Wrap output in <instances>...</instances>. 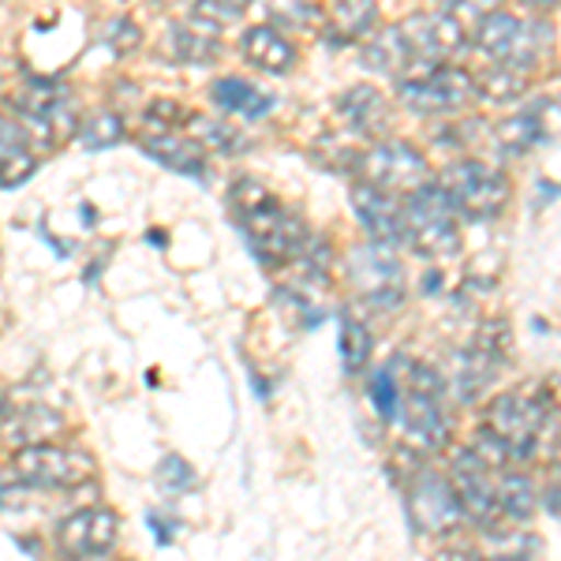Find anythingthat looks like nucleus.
<instances>
[{
	"label": "nucleus",
	"instance_id": "obj_5",
	"mask_svg": "<svg viewBox=\"0 0 561 561\" xmlns=\"http://www.w3.org/2000/svg\"><path fill=\"white\" fill-rule=\"evenodd\" d=\"M12 476L23 486L71 491V486H83L98 476V460L68 446H23L12 457Z\"/></svg>",
	"mask_w": 561,
	"mask_h": 561
},
{
	"label": "nucleus",
	"instance_id": "obj_12",
	"mask_svg": "<svg viewBox=\"0 0 561 561\" xmlns=\"http://www.w3.org/2000/svg\"><path fill=\"white\" fill-rule=\"evenodd\" d=\"M401 34L412 49V60H431L442 65V60L457 57L460 49L468 45V34H465V23L457 20V12L449 8H438V12H415L409 23H401Z\"/></svg>",
	"mask_w": 561,
	"mask_h": 561
},
{
	"label": "nucleus",
	"instance_id": "obj_28",
	"mask_svg": "<svg viewBox=\"0 0 561 561\" xmlns=\"http://www.w3.org/2000/svg\"><path fill=\"white\" fill-rule=\"evenodd\" d=\"M378 23V8L367 0H345L330 12V31L341 34V42H356L364 38L370 26Z\"/></svg>",
	"mask_w": 561,
	"mask_h": 561
},
{
	"label": "nucleus",
	"instance_id": "obj_40",
	"mask_svg": "<svg viewBox=\"0 0 561 561\" xmlns=\"http://www.w3.org/2000/svg\"><path fill=\"white\" fill-rule=\"evenodd\" d=\"M4 412H8V397H4V389H0V420H4Z\"/></svg>",
	"mask_w": 561,
	"mask_h": 561
},
{
	"label": "nucleus",
	"instance_id": "obj_41",
	"mask_svg": "<svg viewBox=\"0 0 561 561\" xmlns=\"http://www.w3.org/2000/svg\"><path fill=\"white\" fill-rule=\"evenodd\" d=\"M4 71H8V65H4V53H0V87H4Z\"/></svg>",
	"mask_w": 561,
	"mask_h": 561
},
{
	"label": "nucleus",
	"instance_id": "obj_38",
	"mask_svg": "<svg viewBox=\"0 0 561 561\" xmlns=\"http://www.w3.org/2000/svg\"><path fill=\"white\" fill-rule=\"evenodd\" d=\"M319 8L314 4H274L270 8V20L277 23V31L285 23H293V26H307V23H319Z\"/></svg>",
	"mask_w": 561,
	"mask_h": 561
},
{
	"label": "nucleus",
	"instance_id": "obj_7",
	"mask_svg": "<svg viewBox=\"0 0 561 561\" xmlns=\"http://www.w3.org/2000/svg\"><path fill=\"white\" fill-rule=\"evenodd\" d=\"M483 427L510 446L513 460H531L542 431H547V404L528 393H497L486 409Z\"/></svg>",
	"mask_w": 561,
	"mask_h": 561
},
{
	"label": "nucleus",
	"instance_id": "obj_36",
	"mask_svg": "<svg viewBox=\"0 0 561 561\" xmlns=\"http://www.w3.org/2000/svg\"><path fill=\"white\" fill-rule=\"evenodd\" d=\"M158 483H161V491H169V494H187V491H195V472L184 457L173 454L158 465Z\"/></svg>",
	"mask_w": 561,
	"mask_h": 561
},
{
	"label": "nucleus",
	"instance_id": "obj_19",
	"mask_svg": "<svg viewBox=\"0 0 561 561\" xmlns=\"http://www.w3.org/2000/svg\"><path fill=\"white\" fill-rule=\"evenodd\" d=\"M139 147L150 153L153 161L176 169L187 176H203L206 173V150L195 139H187L184 131H142Z\"/></svg>",
	"mask_w": 561,
	"mask_h": 561
},
{
	"label": "nucleus",
	"instance_id": "obj_37",
	"mask_svg": "<svg viewBox=\"0 0 561 561\" xmlns=\"http://www.w3.org/2000/svg\"><path fill=\"white\" fill-rule=\"evenodd\" d=\"M248 12L243 4H237V0H225V4H214V0H198V4L192 8V20L210 26V31H217L221 23H237L240 15Z\"/></svg>",
	"mask_w": 561,
	"mask_h": 561
},
{
	"label": "nucleus",
	"instance_id": "obj_34",
	"mask_svg": "<svg viewBox=\"0 0 561 561\" xmlns=\"http://www.w3.org/2000/svg\"><path fill=\"white\" fill-rule=\"evenodd\" d=\"M479 465L491 472V468H510L513 465V454H510V446H505L502 438H497L494 431H486V427H479L476 431V442H472V449H468Z\"/></svg>",
	"mask_w": 561,
	"mask_h": 561
},
{
	"label": "nucleus",
	"instance_id": "obj_42",
	"mask_svg": "<svg viewBox=\"0 0 561 561\" xmlns=\"http://www.w3.org/2000/svg\"><path fill=\"white\" fill-rule=\"evenodd\" d=\"M0 505H4V486H0Z\"/></svg>",
	"mask_w": 561,
	"mask_h": 561
},
{
	"label": "nucleus",
	"instance_id": "obj_43",
	"mask_svg": "<svg viewBox=\"0 0 561 561\" xmlns=\"http://www.w3.org/2000/svg\"><path fill=\"white\" fill-rule=\"evenodd\" d=\"M460 561H472V558H460Z\"/></svg>",
	"mask_w": 561,
	"mask_h": 561
},
{
	"label": "nucleus",
	"instance_id": "obj_10",
	"mask_svg": "<svg viewBox=\"0 0 561 561\" xmlns=\"http://www.w3.org/2000/svg\"><path fill=\"white\" fill-rule=\"evenodd\" d=\"M12 108L34 131H42L45 142L65 139L71 124H76V102H71L68 90L57 79H31V83L12 94Z\"/></svg>",
	"mask_w": 561,
	"mask_h": 561
},
{
	"label": "nucleus",
	"instance_id": "obj_27",
	"mask_svg": "<svg viewBox=\"0 0 561 561\" xmlns=\"http://www.w3.org/2000/svg\"><path fill=\"white\" fill-rule=\"evenodd\" d=\"M497 142H502L510 153H528L531 147H539V142H547V124H542L539 113H517L510 116V121L497 124Z\"/></svg>",
	"mask_w": 561,
	"mask_h": 561
},
{
	"label": "nucleus",
	"instance_id": "obj_14",
	"mask_svg": "<svg viewBox=\"0 0 561 561\" xmlns=\"http://www.w3.org/2000/svg\"><path fill=\"white\" fill-rule=\"evenodd\" d=\"M531 26L510 12H486L479 23L476 45L483 57L494 60V68H528L536 53V34Z\"/></svg>",
	"mask_w": 561,
	"mask_h": 561
},
{
	"label": "nucleus",
	"instance_id": "obj_24",
	"mask_svg": "<svg viewBox=\"0 0 561 561\" xmlns=\"http://www.w3.org/2000/svg\"><path fill=\"white\" fill-rule=\"evenodd\" d=\"M60 431H65V415L45 409V404H31V409H23L15 415L8 434H12V442H20V449H23V446H49Z\"/></svg>",
	"mask_w": 561,
	"mask_h": 561
},
{
	"label": "nucleus",
	"instance_id": "obj_35",
	"mask_svg": "<svg viewBox=\"0 0 561 561\" xmlns=\"http://www.w3.org/2000/svg\"><path fill=\"white\" fill-rule=\"evenodd\" d=\"M524 90V76H517V68H491L479 83V98H491V102H510Z\"/></svg>",
	"mask_w": 561,
	"mask_h": 561
},
{
	"label": "nucleus",
	"instance_id": "obj_11",
	"mask_svg": "<svg viewBox=\"0 0 561 561\" xmlns=\"http://www.w3.org/2000/svg\"><path fill=\"white\" fill-rule=\"evenodd\" d=\"M404 505H409L412 528L423 531V536H449L460 524V505L454 497V486L438 472L415 476L409 483V494H404Z\"/></svg>",
	"mask_w": 561,
	"mask_h": 561
},
{
	"label": "nucleus",
	"instance_id": "obj_23",
	"mask_svg": "<svg viewBox=\"0 0 561 561\" xmlns=\"http://www.w3.org/2000/svg\"><path fill=\"white\" fill-rule=\"evenodd\" d=\"M364 65L375 71H389V76H397V71L409 76V65H415V60H412V49H409V42H404L401 26H389V31L375 34V38L367 42Z\"/></svg>",
	"mask_w": 561,
	"mask_h": 561
},
{
	"label": "nucleus",
	"instance_id": "obj_25",
	"mask_svg": "<svg viewBox=\"0 0 561 561\" xmlns=\"http://www.w3.org/2000/svg\"><path fill=\"white\" fill-rule=\"evenodd\" d=\"M173 45H176V57L187 60V65H210V60L221 53V38L210 31V26L195 23H176L173 26Z\"/></svg>",
	"mask_w": 561,
	"mask_h": 561
},
{
	"label": "nucleus",
	"instance_id": "obj_22",
	"mask_svg": "<svg viewBox=\"0 0 561 561\" xmlns=\"http://www.w3.org/2000/svg\"><path fill=\"white\" fill-rule=\"evenodd\" d=\"M210 98H214L217 108H225V113H237V116H248V121H259V116H266L270 108H274V98H270L266 90H259L255 83H248V79H240V76L217 79Z\"/></svg>",
	"mask_w": 561,
	"mask_h": 561
},
{
	"label": "nucleus",
	"instance_id": "obj_31",
	"mask_svg": "<svg viewBox=\"0 0 561 561\" xmlns=\"http://www.w3.org/2000/svg\"><path fill=\"white\" fill-rule=\"evenodd\" d=\"M341 359H345L348 370H364L370 359V333L359 319L345 314L341 319Z\"/></svg>",
	"mask_w": 561,
	"mask_h": 561
},
{
	"label": "nucleus",
	"instance_id": "obj_9",
	"mask_svg": "<svg viewBox=\"0 0 561 561\" xmlns=\"http://www.w3.org/2000/svg\"><path fill=\"white\" fill-rule=\"evenodd\" d=\"M397 94H401L404 105L423 116L454 113V108H460L476 94V79L468 76L465 68L434 65V68L415 71V76H404L401 83H397Z\"/></svg>",
	"mask_w": 561,
	"mask_h": 561
},
{
	"label": "nucleus",
	"instance_id": "obj_30",
	"mask_svg": "<svg viewBox=\"0 0 561 561\" xmlns=\"http://www.w3.org/2000/svg\"><path fill=\"white\" fill-rule=\"evenodd\" d=\"M192 135L203 150L217 153H237L243 150V135L225 121H206V116H192Z\"/></svg>",
	"mask_w": 561,
	"mask_h": 561
},
{
	"label": "nucleus",
	"instance_id": "obj_6",
	"mask_svg": "<svg viewBox=\"0 0 561 561\" xmlns=\"http://www.w3.org/2000/svg\"><path fill=\"white\" fill-rule=\"evenodd\" d=\"M356 169H359V184L367 187H378V192L393 195L397 192H415V187L431 184V169H427V158L404 139H386V142H375L367 153L356 158Z\"/></svg>",
	"mask_w": 561,
	"mask_h": 561
},
{
	"label": "nucleus",
	"instance_id": "obj_4",
	"mask_svg": "<svg viewBox=\"0 0 561 561\" xmlns=\"http://www.w3.org/2000/svg\"><path fill=\"white\" fill-rule=\"evenodd\" d=\"M438 187L454 203V210L472 217V221H494L505 210V203H510V180H505V173H497V169L483 165L476 158L454 161Z\"/></svg>",
	"mask_w": 561,
	"mask_h": 561
},
{
	"label": "nucleus",
	"instance_id": "obj_16",
	"mask_svg": "<svg viewBox=\"0 0 561 561\" xmlns=\"http://www.w3.org/2000/svg\"><path fill=\"white\" fill-rule=\"evenodd\" d=\"M449 486H454V497L460 505V517H472L479 524L491 520L494 513V483H491V472H486L479 460L468 454V449H457L454 457V479H449Z\"/></svg>",
	"mask_w": 561,
	"mask_h": 561
},
{
	"label": "nucleus",
	"instance_id": "obj_13",
	"mask_svg": "<svg viewBox=\"0 0 561 561\" xmlns=\"http://www.w3.org/2000/svg\"><path fill=\"white\" fill-rule=\"evenodd\" d=\"M116 513L105 510V505H90V510L71 513L57 524V547L60 554L71 561H87L98 554H108L116 542Z\"/></svg>",
	"mask_w": 561,
	"mask_h": 561
},
{
	"label": "nucleus",
	"instance_id": "obj_39",
	"mask_svg": "<svg viewBox=\"0 0 561 561\" xmlns=\"http://www.w3.org/2000/svg\"><path fill=\"white\" fill-rule=\"evenodd\" d=\"M108 31L113 34H105V42L113 45L116 53H128L139 45V26H135L131 20H116V23H108Z\"/></svg>",
	"mask_w": 561,
	"mask_h": 561
},
{
	"label": "nucleus",
	"instance_id": "obj_1",
	"mask_svg": "<svg viewBox=\"0 0 561 561\" xmlns=\"http://www.w3.org/2000/svg\"><path fill=\"white\" fill-rule=\"evenodd\" d=\"M229 206L262 262L288 266V262L307 248V240H311V232H307V225L300 217L288 214L285 206L251 176H240L237 184H232Z\"/></svg>",
	"mask_w": 561,
	"mask_h": 561
},
{
	"label": "nucleus",
	"instance_id": "obj_15",
	"mask_svg": "<svg viewBox=\"0 0 561 561\" xmlns=\"http://www.w3.org/2000/svg\"><path fill=\"white\" fill-rule=\"evenodd\" d=\"M505 359V325L494 322L457 356V397L460 401H476L486 393V386L494 382V375L502 370Z\"/></svg>",
	"mask_w": 561,
	"mask_h": 561
},
{
	"label": "nucleus",
	"instance_id": "obj_33",
	"mask_svg": "<svg viewBox=\"0 0 561 561\" xmlns=\"http://www.w3.org/2000/svg\"><path fill=\"white\" fill-rule=\"evenodd\" d=\"M79 139H83L87 150H105V147H116L124 139V121L116 113H98L79 128Z\"/></svg>",
	"mask_w": 561,
	"mask_h": 561
},
{
	"label": "nucleus",
	"instance_id": "obj_26",
	"mask_svg": "<svg viewBox=\"0 0 561 561\" xmlns=\"http://www.w3.org/2000/svg\"><path fill=\"white\" fill-rule=\"evenodd\" d=\"M494 510H502L510 520H531L536 513V486H531L528 476H505L502 483L494 486Z\"/></svg>",
	"mask_w": 561,
	"mask_h": 561
},
{
	"label": "nucleus",
	"instance_id": "obj_17",
	"mask_svg": "<svg viewBox=\"0 0 561 561\" xmlns=\"http://www.w3.org/2000/svg\"><path fill=\"white\" fill-rule=\"evenodd\" d=\"M352 206H356L359 221L370 232V240L382 243V248H393V243L404 240V221H401V203L393 195L378 192V187L367 184H352Z\"/></svg>",
	"mask_w": 561,
	"mask_h": 561
},
{
	"label": "nucleus",
	"instance_id": "obj_29",
	"mask_svg": "<svg viewBox=\"0 0 561 561\" xmlns=\"http://www.w3.org/2000/svg\"><path fill=\"white\" fill-rule=\"evenodd\" d=\"M536 550L539 539L524 531H494L491 539H483V561H528Z\"/></svg>",
	"mask_w": 561,
	"mask_h": 561
},
{
	"label": "nucleus",
	"instance_id": "obj_18",
	"mask_svg": "<svg viewBox=\"0 0 561 561\" xmlns=\"http://www.w3.org/2000/svg\"><path fill=\"white\" fill-rule=\"evenodd\" d=\"M34 169H38V147L31 131L12 116H0V192L26 184Z\"/></svg>",
	"mask_w": 561,
	"mask_h": 561
},
{
	"label": "nucleus",
	"instance_id": "obj_32",
	"mask_svg": "<svg viewBox=\"0 0 561 561\" xmlns=\"http://www.w3.org/2000/svg\"><path fill=\"white\" fill-rule=\"evenodd\" d=\"M370 404H375L386 423L397 420V412H401V382H397L393 367H378L370 375Z\"/></svg>",
	"mask_w": 561,
	"mask_h": 561
},
{
	"label": "nucleus",
	"instance_id": "obj_2",
	"mask_svg": "<svg viewBox=\"0 0 561 561\" xmlns=\"http://www.w3.org/2000/svg\"><path fill=\"white\" fill-rule=\"evenodd\" d=\"M404 240L415 243V251L427 259H449L460 248V225L457 210L438 184H423L401 206Z\"/></svg>",
	"mask_w": 561,
	"mask_h": 561
},
{
	"label": "nucleus",
	"instance_id": "obj_3",
	"mask_svg": "<svg viewBox=\"0 0 561 561\" xmlns=\"http://www.w3.org/2000/svg\"><path fill=\"white\" fill-rule=\"evenodd\" d=\"M442 386L438 370H431L427 364H412L409 367V386L401 393V423L404 434L415 442L420 449H442L449 442V415L442 409Z\"/></svg>",
	"mask_w": 561,
	"mask_h": 561
},
{
	"label": "nucleus",
	"instance_id": "obj_21",
	"mask_svg": "<svg viewBox=\"0 0 561 561\" xmlns=\"http://www.w3.org/2000/svg\"><path fill=\"white\" fill-rule=\"evenodd\" d=\"M341 121L359 135H382L389 124V102L375 87H352L337 102Z\"/></svg>",
	"mask_w": 561,
	"mask_h": 561
},
{
	"label": "nucleus",
	"instance_id": "obj_20",
	"mask_svg": "<svg viewBox=\"0 0 561 561\" xmlns=\"http://www.w3.org/2000/svg\"><path fill=\"white\" fill-rule=\"evenodd\" d=\"M243 57L251 60L259 71H270V76H285L288 68L296 65V45L277 31V26H248V34L240 38Z\"/></svg>",
	"mask_w": 561,
	"mask_h": 561
},
{
	"label": "nucleus",
	"instance_id": "obj_8",
	"mask_svg": "<svg viewBox=\"0 0 561 561\" xmlns=\"http://www.w3.org/2000/svg\"><path fill=\"white\" fill-rule=\"evenodd\" d=\"M352 285L375 311H397L404 304V270L393 248L382 243H359L348 259Z\"/></svg>",
	"mask_w": 561,
	"mask_h": 561
}]
</instances>
